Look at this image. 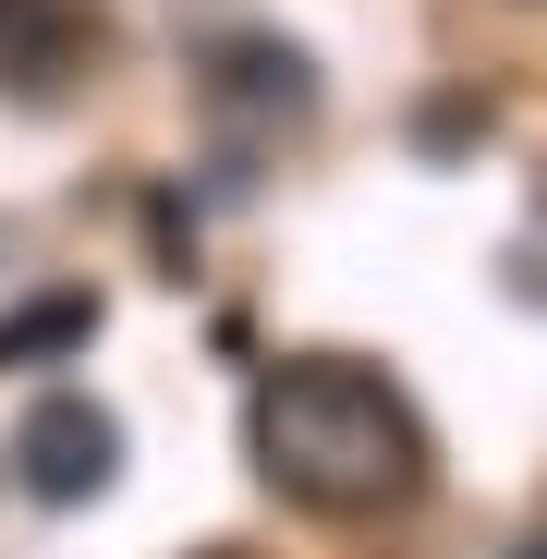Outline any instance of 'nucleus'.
Returning a JSON list of instances; mask_svg holds the SVG:
<instances>
[{
	"label": "nucleus",
	"mask_w": 547,
	"mask_h": 559,
	"mask_svg": "<svg viewBox=\"0 0 547 559\" xmlns=\"http://www.w3.org/2000/svg\"><path fill=\"white\" fill-rule=\"evenodd\" d=\"M243 450L255 475L281 487L293 511H329V523H365V511H402L426 487V426L414 402L353 353H293L267 365L255 402H243Z\"/></svg>",
	"instance_id": "nucleus-1"
},
{
	"label": "nucleus",
	"mask_w": 547,
	"mask_h": 559,
	"mask_svg": "<svg viewBox=\"0 0 547 559\" xmlns=\"http://www.w3.org/2000/svg\"><path fill=\"white\" fill-rule=\"evenodd\" d=\"M13 475H25L49 511L98 499V487L122 475V426H110V402H85V390H49V402L13 426Z\"/></svg>",
	"instance_id": "nucleus-2"
},
{
	"label": "nucleus",
	"mask_w": 547,
	"mask_h": 559,
	"mask_svg": "<svg viewBox=\"0 0 547 559\" xmlns=\"http://www.w3.org/2000/svg\"><path fill=\"white\" fill-rule=\"evenodd\" d=\"M195 98L255 134V122H305V110H317V73H305V49H281V37H219L207 73H195Z\"/></svg>",
	"instance_id": "nucleus-3"
},
{
	"label": "nucleus",
	"mask_w": 547,
	"mask_h": 559,
	"mask_svg": "<svg viewBox=\"0 0 547 559\" xmlns=\"http://www.w3.org/2000/svg\"><path fill=\"white\" fill-rule=\"evenodd\" d=\"M85 49H98V37H85V13H73V0H0V98H61V85L85 73Z\"/></svg>",
	"instance_id": "nucleus-4"
},
{
	"label": "nucleus",
	"mask_w": 547,
	"mask_h": 559,
	"mask_svg": "<svg viewBox=\"0 0 547 559\" xmlns=\"http://www.w3.org/2000/svg\"><path fill=\"white\" fill-rule=\"evenodd\" d=\"M98 341V293H49L25 317H0V365H37V353H85Z\"/></svg>",
	"instance_id": "nucleus-5"
},
{
	"label": "nucleus",
	"mask_w": 547,
	"mask_h": 559,
	"mask_svg": "<svg viewBox=\"0 0 547 559\" xmlns=\"http://www.w3.org/2000/svg\"><path fill=\"white\" fill-rule=\"evenodd\" d=\"M511 559H547V535H535V547H511Z\"/></svg>",
	"instance_id": "nucleus-6"
},
{
	"label": "nucleus",
	"mask_w": 547,
	"mask_h": 559,
	"mask_svg": "<svg viewBox=\"0 0 547 559\" xmlns=\"http://www.w3.org/2000/svg\"><path fill=\"white\" fill-rule=\"evenodd\" d=\"M195 559H231V547H195Z\"/></svg>",
	"instance_id": "nucleus-7"
}]
</instances>
